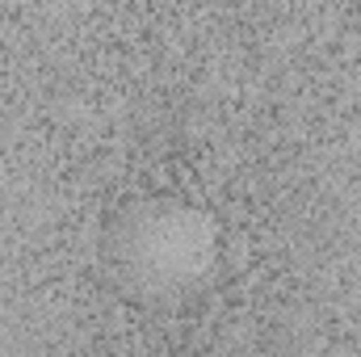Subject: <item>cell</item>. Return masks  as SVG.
I'll list each match as a JSON object with an SVG mask.
<instances>
[{
	"label": "cell",
	"mask_w": 361,
	"mask_h": 357,
	"mask_svg": "<svg viewBox=\"0 0 361 357\" xmlns=\"http://www.w3.org/2000/svg\"><path fill=\"white\" fill-rule=\"evenodd\" d=\"M206 244L197 223H180V214L164 223H147L130 231L126 261L139 269L143 277H164V282H185L193 269L202 265Z\"/></svg>",
	"instance_id": "obj_1"
}]
</instances>
